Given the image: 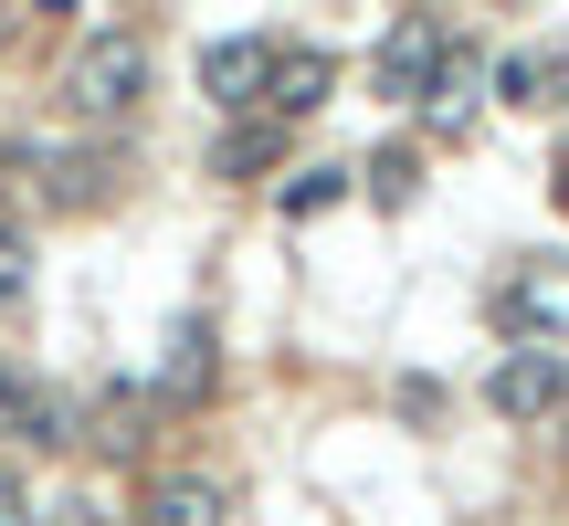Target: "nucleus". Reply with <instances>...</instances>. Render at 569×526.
Returning a JSON list of instances; mask_svg holds the SVG:
<instances>
[{
    "mask_svg": "<svg viewBox=\"0 0 569 526\" xmlns=\"http://www.w3.org/2000/svg\"><path fill=\"white\" fill-rule=\"evenodd\" d=\"M11 443H21V453H74V443H84V401H74V390H21Z\"/></svg>",
    "mask_w": 569,
    "mask_h": 526,
    "instance_id": "obj_7",
    "label": "nucleus"
},
{
    "mask_svg": "<svg viewBox=\"0 0 569 526\" xmlns=\"http://www.w3.org/2000/svg\"><path fill=\"white\" fill-rule=\"evenodd\" d=\"M32 11H42V21H63V11H74V0H32Z\"/></svg>",
    "mask_w": 569,
    "mask_h": 526,
    "instance_id": "obj_18",
    "label": "nucleus"
},
{
    "mask_svg": "<svg viewBox=\"0 0 569 526\" xmlns=\"http://www.w3.org/2000/svg\"><path fill=\"white\" fill-rule=\"evenodd\" d=\"M338 95V53H317V42H274L264 53V117H317V105Z\"/></svg>",
    "mask_w": 569,
    "mask_h": 526,
    "instance_id": "obj_5",
    "label": "nucleus"
},
{
    "mask_svg": "<svg viewBox=\"0 0 569 526\" xmlns=\"http://www.w3.org/2000/svg\"><path fill=\"white\" fill-rule=\"evenodd\" d=\"M0 232H11V201H0Z\"/></svg>",
    "mask_w": 569,
    "mask_h": 526,
    "instance_id": "obj_19",
    "label": "nucleus"
},
{
    "mask_svg": "<svg viewBox=\"0 0 569 526\" xmlns=\"http://www.w3.org/2000/svg\"><path fill=\"white\" fill-rule=\"evenodd\" d=\"M443 53H453L443 21L401 11V21H390V42H380V95H390V105H422V84L443 74Z\"/></svg>",
    "mask_w": 569,
    "mask_h": 526,
    "instance_id": "obj_4",
    "label": "nucleus"
},
{
    "mask_svg": "<svg viewBox=\"0 0 569 526\" xmlns=\"http://www.w3.org/2000/svg\"><path fill=\"white\" fill-rule=\"evenodd\" d=\"M274 159H284V117H232L222 148H211V169H222V180H264Z\"/></svg>",
    "mask_w": 569,
    "mask_h": 526,
    "instance_id": "obj_10",
    "label": "nucleus"
},
{
    "mask_svg": "<svg viewBox=\"0 0 569 526\" xmlns=\"http://www.w3.org/2000/svg\"><path fill=\"white\" fill-rule=\"evenodd\" d=\"M359 180H369V201H380V211H411V190H422V148H401V138H390L380 159L359 169Z\"/></svg>",
    "mask_w": 569,
    "mask_h": 526,
    "instance_id": "obj_13",
    "label": "nucleus"
},
{
    "mask_svg": "<svg viewBox=\"0 0 569 526\" xmlns=\"http://www.w3.org/2000/svg\"><path fill=\"white\" fill-rule=\"evenodd\" d=\"M138 95H148V42L138 32H84V53L63 63V117L117 127V117H138Z\"/></svg>",
    "mask_w": 569,
    "mask_h": 526,
    "instance_id": "obj_1",
    "label": "nucleus"
},
{
    "mask_svg": "<svg viewBox=\"0 0 569 526\" xmlns=\"http://www.w3.org/2000/svg\"><path fill=\"white\" fill-rule=\"evenodd\" d=\"M21 295H32V243L0 232V305H21Z\"/></svg>",
    "mask_w": 569,
    "mask_h": 526,
    "instance_id": "obj_15",
    "label": "nucleus"
},
{
    "mask_svg": "<svg viewBox=\"0 0 569 526\" xmlns=\"http://www.w3.org/2000/svg\"><path fill=\"white\" fill-rule=\"evenodd\" d=\"M0 526H32V495H21L11 474H0Z\"/></svg>",
    "mask_w": 569,
    "mask_h": 526,
    "instance_id": "obj_17",
    "label": "nucleus"
},
{
    "mask_svg": "<svg viewBox=\"0 0 569 526\" xmlns=\"http://www.w3.org/2000/svg\"><path fill=\"white\" fill-rule=\"evenodd\" d=\"M264 53H274V42H253V32L201 42V95L222 105V117H253V95H264Z\"/></svg>",
    "mask_w": 569,
    "mask_h": 526,
    "instance_id": "obj_6",
    "label": "nucleus"
},
{
    "mask_svg": "<svg viewBox=\"0 0 569 526\" xmlns=\"http://www.w3.org/2000/svg\"><path fill=\"white\" fill-rule=\"evenodd\" d=\"M138 526H222V485H211V474H169Z\"/></svg>",
    "mask_w": 569,
    "mask_h": 526,
    "instance_id": "obj_12",
    "label": "nucleus"
},
{
    "mask_svg": "<svg viewBox=\"0 0 569 526\" xmlns=\"http://www.w3.org/2000/svg\"><path fill=\"white\" fill-rule=\"evenodd\" d=\"M21 390H32V380H21V368L0 358V432H11V411H21Z\"/></svg>",
    "mask_w": 569,
    "mask_h": 526,
    "instance_id": "obj_16",
    "label": "nucleus"
},
{
    "mask_svg": "<svg viewBox=\"0 0 569 526\" xmlns=\"http://www.w3.org/2000/svg\"><path fill=\"white\" fill-rule=\"evenodd\" d=\"M348 180H359V169H296V180H284L274 201H284V222H317L327 201H348Z\"/></svg>",
    "mask_w": 569,
    "mask_h": 526,
    "instance_id": "obj_14",
    "label": "nucleus"
},
{
    "mask_svg": "<svg viewBox=\"0 0 569 526\" xmlns=\"http://www.w3.org/2000/svg\"><path fill=\"white\" fill-rule=\"evenodd\" d=\"M486 401H496V422H559L569 411V358L559 347H538V337H517L507 358H496V380H486Z\"/></svg>",
    "mask_w": 569,
    "mask_h": 526,
    "instance_id": "obj_2",
    "label": "nucleus"
},
{
    "mask_svg": "<svg viewBox=\"0 0 569 526\" xmlns=\"http://www.w3.org/2000/svg\"><path fill=\"white\" fill-rule=\"evenodd\" d=\"M486 84H496L507 105H569V53H559V42H549V53H507Z\"/></svg>",
    "mask_w": 569,
    "mask_h": 526,
    "instance_id": "obj_9",
    "label": "nucleus"
},
{
    "mask_svg": "<svg viewBox=\"0 0 569 526\" xmlns=\"http://www.w3.org/2000/svg\"><path fill=\"white\" fill-rule=\"evenodd\" d=\"M475 105H486V74H475V53L453 42V53H443V74L422 84V117H432V138H465V127H475Z\"/></svg>",
    "mask_w": 569,
    "mask_h": 526,
    "instance_id": "obj_8",
    "label": "nucleus"
},
{
    "mask_svg": "<svg viewBox=\"0 0 569 526\" xmlns=\"http://www.w3.org/2000/svg\"><path fill=\"white\" fill-rule=\"evenodd\" d=\"M496 316H507L517 337L559 347V337H569V253H528L507 284H496Z\"/></svg>",
    "mask_w": 569,
    "mask_h": 526,
    "instance_id": "obj_3",
    "label": "nucleus"
},
{
    "mask_svg": "<svg viewBox=\"0 0 569 526\" xmlns=\"http://www.w3.org/2000/svg\"><path fill=\"white\" fill-rule=\"evenodd\" d=\"M159 390H169V401H201V390H211V316H180V326H169Z\"/></svg>",
    "mask_w": 569,
    "mask_h": 526,
    "instance_id": "obj_11",
    "label": "nucleus"
}]
</instances>
